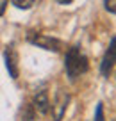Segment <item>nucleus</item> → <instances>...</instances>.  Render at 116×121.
<instances>
[{"label":"nucleus","mask_w":116,"mask_h":121,"mask_svg":"<svg viewBox=\"0 0 116 121\" xmlns=\"http://www.w3.org/2000/svg\"><path fill=\"white\" fill-rule=\"evenodd\" d=\"M114 64H116V38H112L109 46H107V50H105V53H104V57H102L100 73L104 77H109V73L112 71Z\"/></svg>","instance_id":"obj_3"},{"label":"nucleus","mask_w":116,"mask_h":121,"mask_svg":"<svg viewBox=\"0 0 116 121\" xmlns=\"http://www.w3.org/2000/svg\"><path fill=\"white\" fill-rule=\"evenodd\" d=\"M34 107L41 114H46L50 109V102H48V95H46L45 91H39L36 96H34Z\"/></svg>","instance_id":"obj_6"},{"label":"nucleus","mask_w":116,"mask_h":121,"mask_svg":"<svg viewBox=\"0 0 116 121\" xmlns=\"http://www.w3.org/2000/svg\"><path fill=\"white\" fill-rule=\"evenodd\" d=\"M57 2H59V4H64V5H68V4H71L73 0H57Z\"/></svg>","instance_id":"obj_12"},{"label":"nucleus","mask_w":116,"mask_h":121,"mask_svg":"<svg viewBox=\"0 0 116 121\" xmlns=\"http://www.w3.org/2000/svg\"><path fill=\"white\" fill-rule=\"evenodd\" d=\"M64 66H66V73L70 77V80H77L80 75H84L88 71V59H86V55L80 53L79 46H71L66 52Z\"/></svg>","instance_id":"obj_1"},{"label":"nucleus","mask_w":116,"mask_h":121,"mask_svg":"<svg viewBox=\"0 0 116 121\" xmlns=\"http://www.w3.org/2000/svg\"><path fill=\"white\" fill-rule=\"evenodd\" d=\"M29 41L32 43V45L39 46V48L50 50V52H59L61 46H63V43H61L57 38L45 36V34H30V36H29Z\"/></svg>","instance_id":"obj_2"},{"label":"nucleus","mask_w":116,"mask_h":121,"mask_svg":"<svg viewBox=\"0 0 116 121\" xmlns=\"http://www.w3.org/2000/svg\"><path fill=\"white\" fill-rule=\"evenodd\" d=\"M68 100H70V96L66 95V93H59L56 98V112H54V117H56V121H61V117H63L64 110H66V105H68Z\"/></svg>","instance_id":"obj_5"},{"label":"nucleus","mask_w":116,"mask_h":121,"mask_svg":"<svg viewBox=\"0 0 116 121\" xmlns=\"http://www.w3.org/2000/svg\"><path fill=\"white\" fill-rule=\"evenodd\" d=\"M7 2L9 0H0V16L5 13V7H7Z\"/></svg>","instance_id":"obj_11"},{"label":"nucleus","mask_w":116,"mask_h":121,"mask_svg":"<svg viewBox=\"0 0 116 121\" xmlns=\"http://www.w3.org/2000/svg\"><path fill=\"white\" fill-rule=\"evenodd\" d=\"M34 109L30 105H27V107H23V117H22V121H36L34 119Z\"/></svg>","instance_id":"obj_7"},{"label":"nucleus","mask_w":116,"mask_h":121,"mask_svg":"<svg viewBox=\"0 0 116 121\" xmlns=\"http://www.w3.org/2000/svg\"><path fill=\"white\" fill-rule=\"evenodd\" d=\"M34 2H36V0H13V4L18 9H29V7L34 5Z\"/></svg>","instance_id":"obj_8"},{"label":"nucleus","mask_w":116,"mask_h":121,"mask_svg":"<svg viewBox=\"0 0 116 121\" xmlns=\"http://www.w3.org/2000/svg\"><path fill=\"white\" fill-rule=\"evenodd\" d=\"M104 5H105V9H107L109 13L116 14V0H104Z\"/></svg>","instance_id":"obj_9"},{"label":"nucleus","mask_w":116,"mask_h":121,"mask_svg":"<svg viewBox=\"0 0 116 121\" xmlns=\"http://www.w3.org/2000/svg\"><path fill=\"white\" fill-rule=\"evenodd\" d=\"M5 66H7V71L13 78H18L20 75V66H18V53L13 46H9L5 50Z\"/></svg>","instance_id":"obj_4"},{"label":"nucleus","mask_w":116,"mask_h":121,"mask_svg":"<svg viewBox=\"0 0 116 121\" xmlns=\"http://www.w3.org/2000/svg\"><path fill=\"white\" fill-rule=\"evenodd\" d=\"M95 121H105L104 119V105L102 103H98V107H97V117H95Z\"/></svg>","instance_id":"obj_10"}]
</instances>
